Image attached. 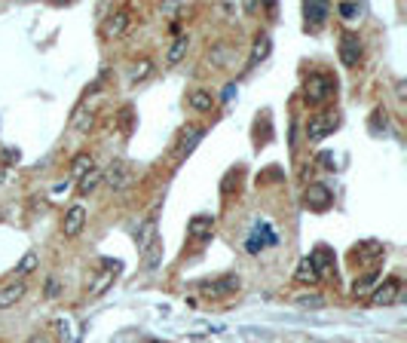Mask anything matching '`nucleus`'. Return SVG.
<instances>
[{"label": "nucleus", "instance_id": "nucleus-1", "mask_svg": "<svg viewBox=\"0 0 407 343\" xmlns=\"http://www.w3.org/2000/svg\"><path fill=\"white\" fill-rule=\"evenodd\" d=\"M303 95H306V104H325L334 95V80L328 74H310L303 86Z\"/></svg>", "mask_w": 407, "mask_h": 343}, {"label": "nucleus", "instance_id": "nucleus-2", "mask_svg": "<svg viewBox=\"0 0 407 343\" xmlns=\"http://www.w3.org/2000/svg\"><path fill=\"white\" fill-rule=\"evenodd\" d=\"M239 288H242V279L236 276V273H227V276H220V279H211V282L199 285L202 297H233Z\"/></svg>", "mask_w": 407, "mask_h": 343}, {"label": "nucleus", "instance_id": "nucleus-3", "mask_svg": "<svg viewBox=\"0 0 407 343\" xmlns=\"http://www.w3.org/2000/svg\"><path fill=\"white\" fill-rule=\"evenodd\" d=\"M123 270V263L120 261H104V267L95 273V279L89 282V288H86V297H102L107 288L113 285V279H117V273Z\"/></svg>", "mask_w": 407, "mask_h": 343}, {"label": "nucleus", "instance_id": "nucleus-4", "mask_svg": "<svg viewBox=\"0 0 407 343\" xmlns=\"http://www.w3.org/2000/svg\"><path fill=\"white\" fill-rule=\"evenodd\" d=\"M331 203H334V193L328 184H310V187L303 190V205L306 209H312V212H325V209H331Z\"/></svg>", "mask_w": 407, "mask_h": 343}, {"label": "nucleus", "instance_id": "nucleus-5", "mask_svg": "<svg viewBox=\"0 0 407 343\" xmlns=\"http://www.w3.org/2000/svg\"><path fill=\"white\" fill-rule=\"evenodd\" d=\"M401 300V279H386L380 288L370 291V306H392Z\"/></svg>", "mask_w": 407, "mask_h": 343}, {"label": "nucleus", "instance_id": "nucleus-6", "mask_svg": "<svg viewBox=\"0 0 407 343\" xmlns=\"http://www.w3.org/2000/svg\"><path fill=\"white\" fill-rule=\"evenodd\" d=\"M102 181H107L111 190H123L129 181H132V166L126 160H113L107 172H102Z\"/></svg>", "mask_w": 407, "mask_h": 343}, {"label": "nucleus", "instance_id": "nucleus-7", "mask_svg": "<svg viewBox=\"0 0 407 343\" xmlns=\"http://www.w3.org/2000/svg\"><path fill=\"white\" fill-rule=\"evenodd\" d=\"M361 53H364V43L359 40V34L346 31L340 37V62L346 64V68H355V64L361 62Z\"/></svg>", "mask_w": 407, "mask_h": 343}, {"label": "nucleus", "instance_id": "nucleus-8", "mask_svg": "<svg viewBox=\"0 0 407 343\" xmlns=\"http://www.w3.org/2000/svg\"><path fill=\"white\" fill-rule=\"evenodd\" d=\"M205 138V126L202 123H193V126H187L181 132V138H178V160H187V156L193 154V150H196V145L199 141Z\"/></svg>", "mask_w": 407, "mask_h": 343}, {"label": "nucleus", "instance_id": "nucleus-9", "mask_svg": "<svg viewBox=\"0 0 407 343\" xmlns=\"http://www.w3.org/2000/svg\"><path fill=\"white\" fill-rule=\"evenodd\" d=\"M334 129H337V113H319V117H312L310 126H306V138L321 141V138H328Z\"/></svg>", "mask_w": 407, "mask_h": 343}, {"label": "nucleus", "instance_id": "nucleus-10", "mask_svg": "<svg viewBox=\"0 0 407 343\" xmlns=\"http://www.w3.org/2000/svg\"><path fill=\"white\" fill-rule=\"evenodd\" d=\"M214 236V218L211 214H196L187 224V239L190 242H205Z\"/></svg>", "mask_w": 407, "mask_h": 343}, {"label": "nucleus", "instance_id": "nucleus-11", "mask_svg": "<svg viewBox=\"0 0 407 343\" xmlns=\"http://www.w3.org/2000/svg\"><path fill=\"white\" fill-rule=\"evenodd\" d=\"M129 28H132V16H129V10H113L111 16L104 19V34L107 37H126Z\"/></svg>", "mask_w": 407, "mask_h": 343}, {"label": "nucleus", "instance_id": "nucleus-12", "mask_svg": "<svg viewBox=\"0 0 407 343\" xmlns=\"http://www.w3.org/2000/svg\"><path fill=\"white\" fill-rule=\"evenodd\" d=\"M86 227V209L83 205H70L68 212H64V221H61V233L68 236V239H74V236H80Z\"/></svg>", "mask_w": 407, "mask_h": 343}, {"label": "nucleus", "instance_id": "nucleus-13", "mask_svg": "<svg viewBox=\"0 0 407 343\" xmlns=\"http://www.w3.org/2000/svg\"><path fill=\"white\" fill-rule=\"evenodd\" d=\"M380 257H383V245H380V242H374V239H368V242H361V245H355V252H352V261H355V263H364V267L377 263Z\"/></svg>", "mask_w": 407, "mask_h": 343}, {"label": "nucleus", "instance_id": "nucleus-14", "mask_svg": "<svg viewBox=\"0 0 407 343\" xmlns=\"http://www.w3.org/2000/svg\"><path fill=\"white\" fill-rule=\"evenodd\" d=\"M28 295V285L25 282H10L0 288V310H10V306H16L21 297Z\"/></svg>", "mask_w": 407, "mask_h": 343}, {"label": "nucleus", "instance_id": "nucleus-15", "mask_svg": "<svg viewBox=\"0 0 407 343\" xmlns=\"http://www.w3.org/2000/svg\"><path fill=\"white\" fill-rule=\"evenodd\" d=\"M141 263H144V270H156L162 263V239H160V236L150 242L144 252H141Z\"/></svg>", "mask_w": 407, "mask_h": 343}, {"label": "nucleus", "instance_id": "nucleus-16", "mask_svg": "<svg viewBox=\"0 0 407 343\" xmlns=\"http://www.w3.org/2000/svg\"><path fill=\"white\" fill-rule=\"evenodd\" d=\"M303 19L310 28H319L321 21L328 19V3H321V0H312V3L303 6Z\"/></svg>", "mask_w": 407, "mask_h": 343}, {"label": "nucleus", "instance_id": "nucleus-17", "mask_svg": "<svg viewBox=\"0 0 407 343\" xmlns=\"http://www.w3.org/2000/svg\"><path fill=\"white\" fill-rule=\"evenodd\" d=\"M294 279H297V282H303V285H316L321 276H319L316 263H312L310 257H303V261L297 263V270H294Z\"/></svg>", "mask_w": 407, "mask_h": 343}, {"label": "nucleus", "instance_id": "nucleus-18", "mask_svg": "<svg viewBox=\"0 0 407 343\" xmlns=\"http://www.w3.org/2000/svg\"><path fill=\"white\" fill-rule=\"evenodd\" d=\"M187 102H190V107H193L196 113H211V107H214L211 92H205V89H193Z\"/></svg>", "mask_w": 407, "mask_h": 343}, {"label": "nucleus", "instance_id": "nucleus-19", "mask_svg": "<svg viewBox=\"0 0 407 343\" xmlns=\"http://www.w3.org/2000/svg\"><path fill=\"white\" fill-rule=\"evenodd\" d=\"M310 261H312V263H316L319 276H325V273H328V270H331V267H334V252H331V248H328V245H319V248H316V252H312V254H310Z\"/></svg>", "mask_w": 407, "mask_h": 343}, {"label": "nucleus", "instance_id": "nucleus-20", "mask_svg": "<svg viewBox=\"0 0 407 343\" xmlns=\"http://www.w3.org/2000/svg\"><path fill=\"white\" fill-rule=\"evenodd\" d=\"M98 184H102V169H89L83 178H77V193H80V196H89Z\"/></svg>", "mask_w": 407, "mask_h": 343}, {"label": "nucleus", "instance_id": "nucleus-21", "mask_svg": "<svg viewBox=\"0 0 407 343\" xmlns=\"http://www.w3.org/2000/svg\"><path fill=\"white\" fill-rule=\"evenodd\" d=\"M153 239H156V212L150 214L144 224H141V230H138V252H144V248H147Z\"/></svg>", "mask_w": 407, "mask_h": 343}, {"label": "nucleus", "instance_id": "nucleus-22", "mask_svg": "<svg viewBox=\"0 0 407 343\" xmlns=\"http://www.w3.org/2000/svg\"><path fill=\"white\" fill-rule=\"evenodd\" d=\"M187 49H190V37H187V34H181V37H175V43L169 46L166 62H169V64H178V62L184 59V55H187Z\"/></svg>", "mask_w": 407, "mask_h": 343}, {"label": "nucleus", "instance_id": "nucleus-23", "mask_svg": "<svg viewBox=\"0 0 407 343\" xmlns=\"http://www.w3.org/2000/svg\"><path fill=\"white\" fill-rule=\"evenodd\" d=\"M269 55V34H257L254 46H252V59H248V68H254L257 62H263Z\"/></svg>", "mask_w": 407, "mask_h": 343}, {"label": "nucleus", "instance_id": "nucleus-24", "mask_svg": "<svg viewBox=\"0 0 407 343\" xmlns=\"http://www.w3.org/2000/svg\"><path fill=\"white\" fill-rule=\"evenodd\" d=\"M209 62L214 64V68H224V64L230 62V46H227V43H214V46L209 49Z\"/></svg>", "mask_w": 407, "mask_h": 343}, {"label": "nucleus", "instance_id": "nucleus-25", "mask_svg": "<svg viewBox=\"0 0 407 343\" xmlns=\"http://www.w3.org/2000/svg\"><path fill=\"white\" fill-rule=\"evenodd\" d=\"M34 270H37V252H28V254L19 261V267H16L19 282H25V276H31Z\"/></svg>", "mask_w": 407, "mask_h": 343}, {"label": "nucleus", "instance_id": "nucleus-26", "mask_svg": "<svg viewBox=\"0 0 407 343\" xmlns=\"http://www.w3.org/2000/svg\"><path fill=\"white\" fill-rule=\"evenodd\" d=\"M92 123H95V113L89 111V107H77L74 120H70V126L80 129V132H86V129H92Z\"/></svg>", "mask_w": 407, "mask_h": 343}, {"label": "nucleus", "instance_id": "nucleus-27", "mask_svg": "<svg viewBox=\"0 0 407 343\" xmlns=\"http://www.w3.org/2000/svg\"><path fill=\"white\" fill-rule=\"evenodd\" d=\"M89 169H95V163H92V156H89V154L74 156V163H70V175H74V178H83Z\"/></svg>", "mask_w": 407, "mask_h": 343}, {"label": "nucleus", "instance_id": "nucleus-28", "mask_svg": "<svg viewBox=\"0 0 407 343\" xmlns=\"http://www.w3.org/2000/svg\"><path fill=\"white\" fill-rule=\"evenodd\" d=\"M377 279H380V273H377V270H370V273H364V276L359 279V282L352 285V295H355V297H364V295H368V291H370V285L377 282Z\"/></svg>", "mask_w": 407, "mask_h": 343}, {"label": "nucleus", "instance_id": "nucleus-29", "mask_svg": "<svg viewBox=\"0 0 407 343\" xmlns=\"http://www.w3.org/2000/svg\"><path fill=\"white\" fill-rule=\"evenodd\" d=\"M297 304H300V306H306V310H321V306H325L328 300L312 291V295H300V297H297Z\"/></svg>", "mask_w": 407, "mask_h": 343}, {"label": "nucleus", "instance_id": "nucleus-30", "mask_svg": "<svg viewBox=\"0 0 407 343\" xmlns=\"http://www.w3.org/2000/svg\"><path fill=\"white\" fill-rule=\"evenodd\" d=\"M153 71V64H150V59H141V64H135L132 68V83H141L147 80V74Z\"/></svg>", "mask_w": 407, "mask_h": 343}, {"label": "nucleus", "instance_id": "nucleus-31", "mask_svg": "<svg viewBox=\"0 0 407 343\" xmlns=\"http://www.w3.org/2000/svg\"><path fill=\"white\" fill-rule=\"evenodd\" d=\"M340 16H343V19L361 16V6H359V3H340Z\"/></svg>", "mask_w": 407, "mask_h": 343}, {"label": "nucleus", "instance_id": "nucleus-32", "mask_svg": "<svg viewBox=\"0 0 407 343\" xmlns=\"http://www.w3.org/2000/svg\"><path fill=\"white\" fill-rule=\"evenodd\" d=\"M46 297L49 300L59 297V279H55V276H49V282H46Z\"/></svg>", "mask_w": 407, "mask_h": 343}, {"label": "nucleus", "instance_id": "nucleus-33", "mask_svg": "<svg viewBox=\"0 0 407 343\" xmlns=\"http://www.w3.org/2000/svg\"><path fill=\"white\" fill-rule=\"evenodd\" d=\"M120 123H123V129L129 132V123H132V111H129V107H123V111H120Z\"/></svg>", "mask_w": 407, "mask_h": 343}, {"label": "nucleus", "instance_id": "nucleus-34", "mask_svg": "<svg viewBox=\"0 0 407 343\" xmlns=\"http://www.w3.org/2000/svg\"><path fill=\"white\" fill-rule=\"evenodd\" d=\"M25 343H53V340H49V334H31Z\"/></svg>", "mask_w": 407, "mask_h": 343}, {"label": "nucleus", "instance_id": "nucleus-35", "mask_svg": "<svg viewBox=\"0 0 407 343\" xmlns=\"http://www.w3.org/2000/svg\"><path fill=\"white\" fill-rule=\"evenodd\" d=\"M3 160H6V163H19V150H12V147H10V150L3 154Z\"/></svg>", "mask_w": 407, "mask_h": 343}, {"label": "nucleus", "instance_id": "nucleus-36", "mask_svg": "<svg viewBox=\"0 0 407 343\" xmlns=\"http://www.w3.org/2000/svg\"><path fill=\"white\" fill-rule=\"evenodd\" d=\"M236 95V86L230 83V86H227V89H224V102H230V98Z\"/></svg>", "mask_w": 407, "mask_h": 343}, {"label": "nucleus", "instance_id": "nucleus-37", "mask_svg": "<svg viewBox=\"0 0 407 343\" xmlns=\"http://www.w3.org/2000/svg\"><path fill=\"white\" fill-rule=\"evenodd\" d=\"M6 181V175H3V172H0V184H3Z\"/></svg>", "mask_w": 407, "mask_h": 343}, {"label": "nucleus", "instance_id": "nucleus-38", "mask_svg": "<svg viewBox=\"0 0 407 343\" xmlns=\"http://www.w3.org/2000/svg\"><path fill=\"white\" fill-rule=\"evenodd\" d=\"M316 343H321V340H316Z\"/></svg>", "mask_w": 407, "mask_h": 343}]
</instances>
